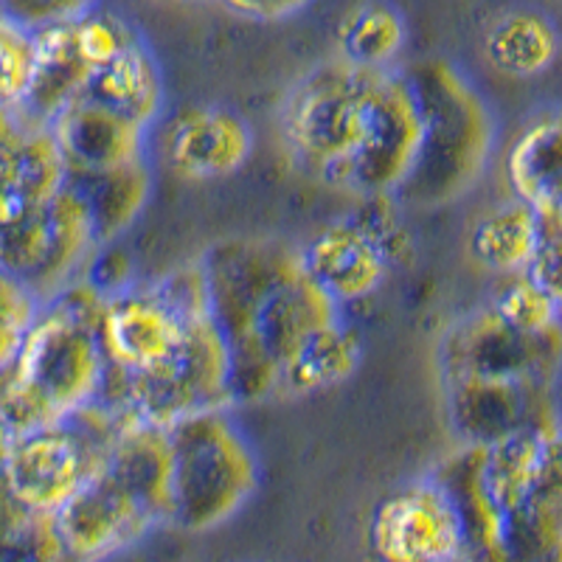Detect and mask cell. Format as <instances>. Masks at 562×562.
Here are the masks:
<instances>
[{"label": "cell", "mask_w": 562, "mask_h": 562, "mask_svg": "<svg viewBox=\"0 0 562 562\" xmlns=\"http://www.w3.org/2000/svg\"><path fill=\"white\" fill-rule=\"evenodd\" d=\"M211 315L234 363V405L279 396L281 371L321 329L344 318L313 281L295 245L268 237L225 239L200 259Z\"/></svg>", "instance_id": "6da1fadb"}, {"label": "cell", "mask_w": 562, "mask_h": 562, "mask_svg": "<svg viewBox=\"0 0 562 562\" xmlns=\"http://www.w3.org/2000/svg\"><path fill=\"white\" fill-rule=\"evenodd\" d=\"M104 295L77 279L43 301L18 360L0 378V422L14 436L48 428L102 400L110 378L99 338Z\"/></svg>", "instance_id": "7a4b0ae2"}, {"label": "cell", "mask_w": 562, "mask_h": 562, "mask_svg": "<svg viewBox=\"0 0 562 562\" xmlns=\"http://www.w3.org/2000/svg\"><path fill=\"white\" fill-rule=\"evenodd\" d=\"M380 70L326 59L307 70L281 104V144L290 160L335 192L346 194L369 138Z\"/></svg>", "instance_id": "3957f363"}, {"label": "cell", "mask_w": 562, "mask_h": 562, "mask_svg": "<svg viewBox=\"0 0 562 562\" xmlns=\"http://www.w3.org/2000/svg\"><path fill=\"white\" fill-rule=\"evenodd\" d=\"M408 74L419 90L425 135L414 175L396 198L419 205L448 203L484 172L495 135L492 115L456 65L430 59Z\"/></svg>", "instance_id": "277c9868"}, {"label": "cell", "mask_w": 562, "mask_h": 562, "mask_svg": "<svg viewBox=\"0 0 562 562\" xmlns=\"http://www.w3.org/2000/svg\"><path fill=\"white\" fill-rule=\"evenodd\" d=\"M172 520L183 531L228 524L259 490L262 464L231 411H209L169 428Z\"/></svg>", "instance_id": "5b68a950"}, {"label": "cell", "mask_w": 562, "mask_h": 562, "mask_svg": "<svg viewBox=\"0 0 562 562\" xmlns=\"http://www.w3.org/2000/svg\"><path fill=\"white\" fill-rule=\"evenodd\" d=\"M231 378L228 340L211 310H205L186 321L178 349L160 366L135 378L110 371L102 400L144 425L169 430L198 414L237 408Z\"/></svg>", "instance_id": "8992f818"}, {"label": "cell", "mask_w": 562, "mask_h": 562, "mask_svg": "<svg viewBox=\"0 0 562 562\" xmlns=\"http://www.w3.org/2000/svg\"><path fill=\"white\" fill-rule=\"evenodd\" d=\"M127 419L122 408L97 400L57 425L14 436L0 486L20 509L57 515L102 470Z\"/></svg>", "instance_id": "52a82bcc"}, {"label": "cell", "mask_w": 562, "mask_h": 562, "mask_svg": "<svg viewBox=\"0 0 562 562\" xmlns=\"http://www.w3.org/2000/svg\"><path fill=\"white\" fill-rule=\"evenodd\" d=\"M422 135V102L411 74L400 68L380 70L369 138L351 169L346 194L358 200L396 198L414 175Z\"/></svg>", "instance_id": "ba28073f"}, {"label": "cell", "mask_w": 562, "mask_h": 562, "mask_svg": "<svg viewBox=\"0 0 562 562\" xmlns=\"http://www.w3.org/2000/svg\"><path fill=\"white\" fill-rule=\"evenodd\" d=\"M560 333L524 335L506 326L492 307L467 315L445 335L439 363L445 380H506L540 385L560 355Z\"/></svg>", "instance_id": "9c48e42d"}, {"label": "cell", "mask_w": 562, "mask_h": 562, "mask_svg": "<svg viewBox=\"0 0 562 562\" xmlns=\"http://www.w3.org/2000/svg\"><path fill=\"white\" fill-rule=\"evenodd\" d=\"M380 562H459L464 529L450 492L436 475L400 486L371 518Z\"/></svg>", "instance_id": "30bf717a"}, {"label": "cell", "mask_w": 562, "mask_h": 562, "mask_svg": "<svg viewBox=\"0 0 562 562\" xmlns=\"http://www.w3.org/2000/svg\"><path fill=\"white\" fill-rule=\"evenodd\" d=\"M158 147L164 167L180 180H223L248 164L254 130L248 119L228 104H186L158 122Z\"/></svg>", "instance_id": "8fae6325"}, {"label": "cell", "mask_w": 562, "mask_h": 562, "mask_svg": "<svg viewBox=\"0 0 562 562\" xmlns=\"http://www.w3.org/2000/svg\"><path fill=\"white\" fill-rule=\"evenodd\" d=\"M189 318L192 315H180L164 299L155 281L153 284L133 281L130 288L104 295L99 338H102L110 371L119 378H135L160 366L178 349Z\"/></svg>", "instance_id": "7c38bea8"}, {"label": "cell", "mask_w": 562, "mask_h": 562, "mask_svg": "<svg viewBox=\"0 0 562 562\" xmlns=\"http://www.w3.org/2000/svg\"><path fill=\"white\" fill-rule=\"evenodd\" d=\"M54 524L74 562H99L138 543L158 520L108 467H102L54 515Z\"/></svg>", "instance_id": "4fadbf2b"}, {"label": "cell", "mask_w": 562, "mask_h": 562, "mask_svg": "<svg viewBox=\"0 0 562 562\" xmlns=\"http://www.w3.org/2000/svg\"><path fill=\"white\" fill-rule=\"evenodd\" d=\"M48 127L63 149L68 178L113 172L149 158L153 130L88 97L65 104Z\"/></svg>", "instance_id": "5bb4252c"}, {"label": "cell", "mask_w": 562, "mask_h": 562, "mask_svg": "<svg viewBox=\"0 0 562 562\" xmlns=\"http://www.w3.org/2000/svg\"><path fill=\"white\" fill-rule=\"evenodd\" d=\"M299 250L307 273L338 307L378 293L391 270L389 256L355 214L315 231Z\"/></svg>", "instance_id": "9a60e30c"}, {"label": "cell", "mask_w": 562, "mask_h": 562, "mask_svg": "<svg viewBox=\"0 0 562 562\" xmlns=\"http://www.w3.org/2000/svg\"><path fill=\"white\" fill-rule=\"evenodd\" d=\"M110 473L122 481L158 526L172 520V445L169 430L153 428L130 416L115 434L104 461Z\"/></svg>", "instance_id": "2e32d148"}, {"label": "cell", "mask_w": 562, "mask_h": 562, "mask_svg": "<svg viewBox=\"0 0 562 562\" xmlns=\"http://www.w3.org/2000/svg\"><path fill=\"white\" fill-rule=\"evenodd\" d=\"M82 97L127 115L130 122L155 130L167 113L164 74L147 40L138 37L119 57L90 74Z\"/></svg>", "instance_id": "e0dca14e"}, {"label": "cell", "mask_w": 562, "mask_h": 562, "mask_svg": "<svg viewBox=\"0 0 562 562\" xmlns=\"http://www.w3.org/2000/svg\"><path fill=\"white\" fill-rule=\"evenodd\" d=\"M450 419L467 445H490L520 428H551L531 419V394L537 385L506 380H448Z\"/></svg>", "instance_id": "ac0fdd59"}, {"label": "cell", "mask_w": 562, "mask_h": 562, "mask_svg": "<svg viewBox=\"0 0 562 562\" xmlns=\"http://www.w3.org/2000/svg\"><path fill=\"white\" fill-rule=\"evenodd\" d=\"M99 250L97 225L90 217V209L74 183H65L63 192L48 205V254L29 288L40 301H48L82 279L85 268Z\"/></svg>", "instance_id": "d6986e66"}, {"label": "cell", "mask_w": 562, "mask_h": 562, "mask_svg": "<svg viewBox=\"0 0 562 562\" xmlns=\"http://www.w3.org/2000/svg\"><path fill=\"white\" fill-rule=\"evenodd\" d=\"M504 169L512 194L540 214L562 198V108L526 124L506 153Z\"/></svg>", "instance_id": "ffe728a7"}, {"label": "cell", "mask_w": 562, "mask_h": 562, "mask_svg": "<svg viewBox=\"0 0 562 562\" xmlns=\"http://www.w3.org/2000/svg\"><path fill=\"white\" fill-rule=\"evenodd\" d=\"M34 34H37V70H34L32 93L20 110L32 122L52 124L65 104L82 97L93 68L79 52L70 20L37 29Z\"/></svg>", "instance_id": "44dd1931"}, {"label": "cell", "mask_w": 562, "mask_h": 562, "mask_svg": "<svg viewBox=\"0 0 562 562\" xmlns=\"http://www.w3.org/2000/svg\"><path fill=\"white\" fill-rule=\"evenodd\" d=\"M546 239V220L524 200L495 205L475 223L470 250L475 262L501 276L529 273Z\"/></svg>", "instance_id": "7402d4cb"}, {"label": "cell", "mask_w": 562, "mask_h": 562, "mask_svg": "<svg viewBox=\"0 0 562 562\" xmlns=\"http://www.w3.org/2000/svg\"><path fill=\"white\" fill-rule=\"evenodd\" d=\"M562 48L554 20L535 9H512L501 14L484 37V54L498 74L531 79L557 63Z\"/></svg>", "instance_id": "603a6c76"}, {"label": "cell", "mask_w": 562, "mask_h": 562, "mask_svg": "<svg viewBox=\"0 0 562 562\" xmlns=\"http://www.w3.org/2000/svg\"><path fill=\"white\" fill-rule=\"evenodd\" d=\"M363 360V338L344 318L321 329L281 371L279 396H310L355 378Z\"/></svg>", "instance_id": "cb8c5ba5"}, {"label": "cell", "mask_w": 562, "mask_h": 562, "mask_svg": "<svg viewBox=\"0 0 562 562\" xmlns=\"http://www.w3.org/2000/svg\"><path fill=\"white\" fill-rule=\"evenodd\" d=\"M77 186L90 209V217L97 225L99 245L119 243L124 231L140 217L153 194V167L147 160L130 164V167L113 169L102 175H85V178H68Z\"/></svg>", "instance_id": "d4e9b609"}, {"label": "cell", "mask_w": 562, "mask_h": 562, "mask_svg": "<svg viewBox=\"0 0 562 562\" xmlns=\"http://www.w3.org/2000/svg\"><path fill=\"white\" fill-rule=\"evenodd\" d=\"M405 43H408V29L403 14L383 0H369L351 9L340 23L335 57L358 68H396Z\"/></svg>", "instance_id": "484cf974"}, {"label": "cell", "mask_w": 562, "mask_h": 562, "mask_svg": "<svg viewBox=\"0 0 562 562\" xmlns=\"http://www.w3.org/2000/svg\"><path fill=\"white\" fill-rule=\"evenodd\" d=\"M490 307L506 326L524 335H551L562 329L554 301L529 273L509 276Z\"/></svg>", "instance_id": "4316f807"}, {"label": "cell", "mask_w": 562, "mask_h": 562, "mask_svg": "<svg viewBox=\"0 0 562 562\" xmlns=\"http://www.w3.org/2000/svg\"><path fill=\"white\" fill-rule=\"evenodd\" d=\"M37 70V34L0 14V108L20 110L32 93Z\"/></svg>", "instance_id": "83f0119b"}, {"label": "cell", "mask_w": 562, "mask_h": 562, "mask_svg": "<svg viewBox=\"0 0 562 562\" xmlns=\"http://www.w3.org/2000/svg\"><path fill=\"white\" fill-rule=\"evenodd\" d=\"M43 301L20 276L0 268V378L12 369Z\"/></svg>", "instance_id": "f1b7e54d"}, {"label": "cell", "mask_w": 562, "mask_h": 562, "mask_svg": "<svg viewBox=\"0 0 562 562\" xmlns=\"http://www.w3.org/2000/svg\"><path fill=\"white\" fill-rule=\"evenodd\" d=\"M93 7H99V0H0V12L34 32L79 18Z\"/></svg>", "instance_id": "f546056e"}, {"label": "cell", "mask_w": 562, "mask_h": 562, "mask_svg": "<svg viewBox=\"0 0 562 562\" xmlns=\"http://www.w3.org/2000/svg\"><path fill=\"white\" fill-rule=\"evenodd\" d=\"M531 279L551 295L554 301L557 315H560V326H562V237L554 234V231L546 228V239L537 250L535 262L529 268Z\"/></svg>", "instance_id": "4dcf8cb0"}, {"label": "cell", "mask_w": 562, "mask_h": 562, "mask_svg": "<svg viewBox=\"0 0 562 562\" xmlns=\"http://www.w3.org/2000/svg\"><path fill=\"white\" fill-rule=\"evenodd\" d=\"M225 12L237 14L245 20H259V23H276V20H288L307 9L313 0H214Z\"/></svg>", "instance_id": "1f68e13d"}, {"label": "cell", "mask_w": 562, "mask_h": 562, "mask_svg": "<svg viewBox=\"0 0 562 562\" xmlns=\"http://www.w3.org/2000/svg\"><path fill=\"white\" fill-rule=\"evenodd\" d=\"M543 473L551 479L562 481V425H551L546 430V453H543Z\"/></svg>", "instance_id": "d6a6232c"}, {"label": "cell", "mask_w": 562, "mask_h": 562, "mask_svg": "<svg viewBox=\"0 0 562 562\" xmlns=\"http://www.w3.org/2000/svg\"><path fill=\"white\" fill-rule=\"evenodd\" d=\"M12 445H14V434L3 425V422H0V475H3V467H7L9 453H12Z\"/></svg>", "instance_id": "836d02e7"}, {"label": "cell", "mask_w": 562, "mask_h": 562, "mask_svg": "<svg viewBox=\"0 0 562 562\" xmlns=\"http://www.w3.org/2000/svg\"><path fill=\"white\" fill-rule=\"evenodd\" d=\"M543 220H546V228L554 231V234H560V237H562V198L557 200V203L551 205L549 211H546Z\"/></svg>", "instance_id": "e575fe53"}, {"label": "cell", "mask_w": 562, "mask_h": 562, "mask_svg": "<svg viewBox=\"0 0 562 562\" xmlns=\"http://www.w3.org/2000/svg\"><path fill=\"white\" fill-rule=\"evenodd\" d=\"M183 3H214V0H183Z\"/></svg>", "instance_id": "d590c367"}, {"label": "cell", "mask_w": 562, "mask_h": 562, "mask_svg": "<svg viewBox=\"0 0 562 562\" xmlns=\"http://www.w3.org/2000/svg\"><path fill=\"white\" fill-rule=\"evenodd\" d=\"M0 14H3V12H0Z\"/></svg>", "instance_id": "8d00e7d4"}]
</instances>
